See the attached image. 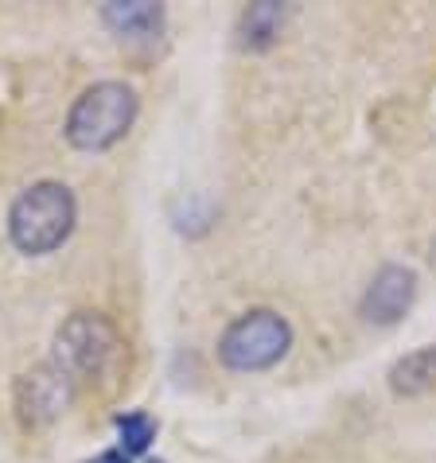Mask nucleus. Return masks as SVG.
Here are the masks:
<instances>
[{"instance_id":"6","label":"nucleus","mask_w":436,"mask_h":463,"mask_svg":"<svg viewBox=\"0 0 436 463\" xmlns=\"http://www.w3.org/2000/svg\"><path fill=\"white\" fill-rule=\"evenodd\" d=\"M413 300H417V273L409 265H382L374 273V280L366 285L358 312H363L366 324L390 327L413 307Z\"/></svg>"},{"instance_id":"8","label":"nucleus","mask_w":436,"mask_h":463,"mask_svg":"<svg viewBox=\"0 0 436 463\" xmlns=\"http://www.w3.org/2000/svg\"><path fill=\"white\" fill-rule=\"evenodd\" d=\"M285 16H289V8L277 5V0H258V5H250V8L238 16V28H234L238 47L250 51V55H258V51H269V47L277 43L280 28H285Z\"/></svg>"},{"instance_id":"9","label":"nucleus","mask_w":436,"mask_h":463,"mask_svg":"<svg viewBox=\"0 0 436 463\" xmlns=\"http://www.w3.org/2000/svg\"><path fill=\"white\" fill-rule=\"evenodd\" d=\"M386 382H390V390L397 397H421V393L436 390V343L432 346H421V351L402 354L390 366Z\"/></svg>"},{"instance_id":"11","label":"nucleus","mask_w":436,"mask_h":463,"mask_svg":"<svg viewBox=\"0 0 436 463\" xmlns=\"http://www.w3.org/2000/svg\"><path fill=\"white\" fill-rule=\"evenodd\" d=\"M98 463H129V456H121V452H109V456H101Z\"/></svg>"},{"instance_id":"4","label":"nucleus","mask_w":436,"mask_h":463,"mask_svg":"<svg viewBox=\"0 0 436 463\" xmlns=\"http://www.w3.org/2000/svg\"><path fill=\"white\" fill-rule=\"evenodd\" d=\"M292 351V324L273 307H250L218 339V363L234 374H258Z\"/></svg>"},{"instance_id":"2","label":"nucleus","mask_w":436,"mask_h":463,"mask_svg":"<svg viewBox=\"0 0 436 463\" xmlns=\"http://www.w3.org/2000/svg\"><path fill=\"white\" fill-rule=\"evenodd\" d=\"M74 222H79V203H74V191L59 179H40L28 191H20L8 207V238L28 257L55 253L71 238Z\"/></svg>"},{"instance_id":"10","label":"nucleus","mask_w":436,"mask_h":463,"mask_svg":"<svg viewBox=\"0 0 436 463\" xmlns=\"http://www.w3.org/2000/svg\"><path fill=\"white\" fill-rule=\"evenodd\" d=\"M118 436H121V456H145L152 440H156V420L148 413H125L118 417Z\"/></svg>"},{"instance_id":"5","label":"nucleus","mask_w":436,"mask_h":463,"mask_svg":"<svg viewBox=\"0 0 436 463\" xmlns=\"http://www.w3.org/2000/svg\"><path fill=\"white\" fill-rule=\"evenodd\" d=\"M74 397V385L71 378L62 374L59 366H32L16 378V390H12V405H16V417L24 429H47L55 424L62 413H67Z\"/></svg>"},{"instance_id":"3","label":"nucleus","mask_w":436,"mask_h":463,"mask_svg":"<svg viewBox=\"0 0 436 463\" xmlns=\"http://www.w3.org/2000/svg\"><path fill=\"white\" fill-rule=\"evenodd\" d=\"M137 109L140 101L129 82H118V79L94 82L74 98L62 133H67V140L79 152H106L133 128Z\"/></svg>"},{"instance_id":"1","label":"nucleus","mask_w":436,"mask_h":463,"mask_svg":"<svg viewBox=\"0 0 436 463\" xmlns=\"http://www.w3.org/2000/svg\"><path fill=\"white\" fill-rule=\"evenodd\" d=\"M51 366H59L71 378V385H109L118 382L125 366V339L118 324L101 312H74L62 319L55 331V358Z\"/></svg>"},{"instance_id":"7","label":"nucleus","mask_w":436,"mask_h":463,"mask_svg":"<svg viewBox=\"0 0 436 463\" xmlns=\"http://www.w3.org/2000/svg\"><path fill=\"white\" fill-rule=\"evenodd\" d=\"M101 20L121 43H156L164 35V5L152 0H113L101 8Z\"/></svg>"}]
</instances>
